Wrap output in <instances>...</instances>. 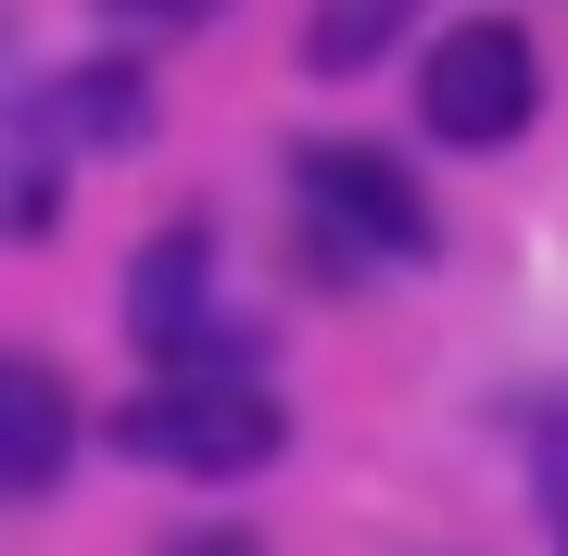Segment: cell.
I'll list each match as a JSON object with an SVG mask.
<instances>
[{
    "mask_svg": "<svg viewBox=\"0 0 568 556\" xmlns=\"http://www.w3.org/2000/svg\"><path fill=\"white\" fill-rule=\"evenodd\" d=\"M102 13H114V26H215L227 0H102Z\"/></svg>",
    "mask_w": 568,
    "mask_h": 556,
    "instance_id": "obj_8",
    "label": "cell"
},
{
    "mask_svg": "<svg viewBox=\"0 0 568 556\" xmlns=\"http://www.w3.org/2000/svg\"><path fill=\"white\" fill-rule=\"evenodd\" d=\"M530 481H544V518H556V556H568V417H544V443H530Z\"/></svg>",
    "mask_w": 568,
    "mask_h": 556,
    "instance_id": "obj_7",
    "label": "cell"
},
{
    "mask_svg": "<svg viewBox=\"0 0 568 556\" xmlns=\"http://www.w3.org/2000/svg\"><path fill=\"white\" fill-rule=\"evenodd\" d=\"M203 291H215V241L203 228H152L140 279H126V330L152 367H203Z\"/></svg>",
    "mask_w": 568,
    "mask_h": 556,
    "instance_id": "obj_4",
    "label": "cell"
},
{
    "mask_svg": "<svg viewBox=\"0 0 568 556\" xmlns=\"http://www.w3.org/2000/svg\"><path fill=\"white\" fill-rule=\"evenodd\" d=\"M530 102H544V63H530V39H518L506 13L443 26L429 63H417V114H429L443 152H506L518 127H530Z\"/></svg>",
    "mask_w": 568,
    "mask_h": 556,
    "instance_id": "obj_2",
    "label": "cell"
},
{
    "mask_svg": "<svg viewBox=\"0 0 568 556\" xmlns=\"http://www.w3.org/2000/svg\"><path fill=\"white\" fill-rule=\"evenodd\" d=\"M114 443L140 455V468H178V481H253L265 455L291 443V417H278V392H253L227 367H164L140 405L114 417Z\"/></svg>",
    "mask_w": 568,
    "mask_h": 556,
    "instance_id": "obj_1",
    "label": "cell"
},
{
    "mask_svg": "<svg viewBox=\"0 0 568 556\" xmlns=\"http://www.w3.org/2000/svg\"><path fill=\"white\" fill-rule=\"evenodd\" d=\"M178 556H253V544H241V532H190Z\"/></svg>",
    "mask_w": 568,
    "mask_h": 556,
    "instance_id": "obj_9",
    "label": "cell"
},
{
    "mask_svg": "<svg viewBox=\"0 0 568 556\" xmlns=\"http://www.w3.org/2000/svg\"><path fill=\"white\" fill-rule=\"evenodd\" d=\"M291 203H304L354 266H417V253H429L417 178L392 165V152H366V140H304V152H291Z\"/></svg>",
    "mask_w": 568,
    "mask_h": 556,
    "instance_id": "obj_3",
    "label": "cell"
},
{
    "mask_svg": "<svg viewBox=\"0 0 568 556\" xmlns=\"http://www.w3.org/2000/svg\"><path fill=\"white\" fill-rule=\"evenodd\" d=\"M51 114H63V140H77V152H126V140L152 127V89L114 63V77H63V102H51Z\"/></svg>",
    "mask_w": 568,
    "mask_h": 556,
    "instance_id": "obj_6",
    "label": "cell"
},
{
    "mask_svg": "<svg viewBox=\"0 0 568 556\" xmlns=\"http://www.w3.org/2000/svg\"><path fill=\"white\" fill-rule=\"evenodd\" d=\"M77 468V392H63L39 354H0V494H51Z\"/></svg>",
    "mask_w": 568,
    "mask_h": 556,
    "instance_id": "obj_5",
    "label": "cell"
}]
</instances>
